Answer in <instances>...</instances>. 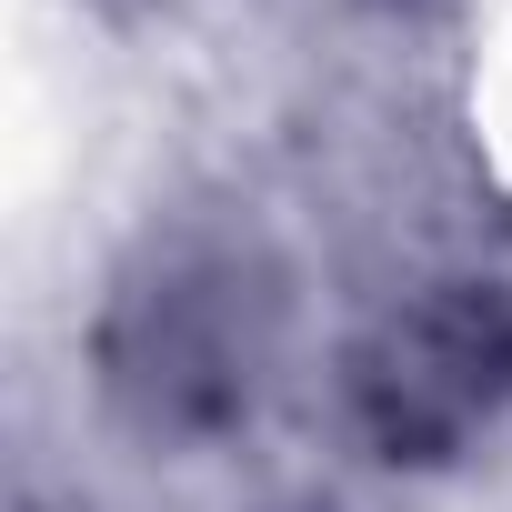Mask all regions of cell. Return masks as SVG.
I'll use <instances>...</instances> for the list:
<instances>
[{
    "instance_id": "cell-1",
    "label": "cell",
    "mask_w": 512,
    "mask_h": 512,
    "mask_svg": "<svg viewBox=\"0 0 512 512\" xmlns=\"http://www.w3.org/2000/svg\"><path fill=\"white\" fill-rule=\"evenodd\" d=\"M512 372V332L492 302H452V312H422L412 332H392V352L372 362V422L392 442H442L462 432Z\"/></svg>"
}]
</instances>
